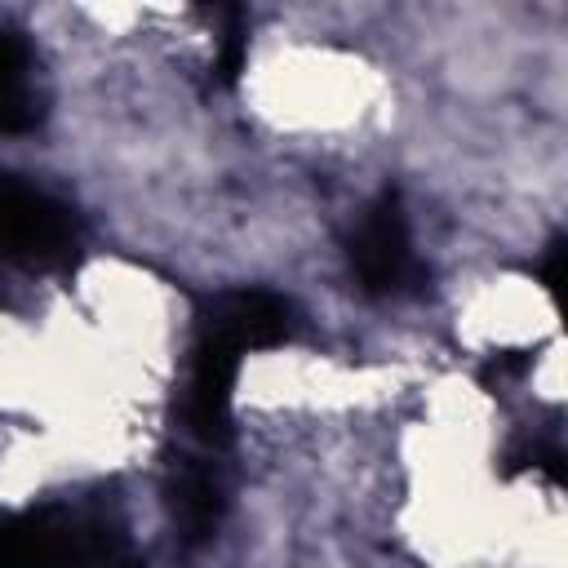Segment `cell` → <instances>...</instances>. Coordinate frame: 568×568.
<instances>
[{
	"label": "cell",
	"mask_w": 568,
	"mask_h": 568,
	"mask_svg": "<svg viewBox=\"0 0 568 568\" xmlns=\"http://www.w3.org/2000/svg\"><path fill=\"white\" fill-rule=\"evenodd\" d=\"M0 568H138V559L106 519L49 510L0 519Z\"/></svg>",
	"instance_id": "cell-1"
},
{
	"label": "cell",
	"mask_w": 568,
	"mask_h": 568,
	"mask_svg": "<svg viewBox=\"0 0 568 568\" xmlns=\"http://www.w3.org/2000/svg\"><path fill=\"white\" fill-rule=\"evenodd\" d=\"M80 253L75 213L0 169V257L27 266H67Z\"/></svg>",
	"instance_id": "cell-2"
},
{
	"label": "cell",
	"mask_w": 568,
	"mask_h": 568,
	"mask_svg": "<svg viewBox=\"0 0 568 568\" xmlns=\"http://www.w3.org/2000/svg\"><path fill=\"white\" fill-rule=\"evenodd\" d=\"M351 266L364 284V293H373V297H390V293L408 288V280L417 275L408 217H404V204L395 191H382L359 213L355 235H351Z\"/></svg>",
	"instance_id": "cell-3"
},
{
	"label": "cell",
	"mask_w": 568,
	"mask_h": 568,
	"mask_svg": "<svg viewBox=\"0 0 568 568\" xmlns=\"http://www.w3.org/2000/svg\"><path fill=\"white\" fill-rule=\"evenodd\" d=\"M244 355H248L244 346H235L226 333H217L213 324L200 320V337H195V351H191V382H186V399H182V417H186L195 439H204V444L226 439L235 377H240Z\"/></svg>",
	"instance_id": "cell-4"
},
{
	"label": "cell",
	"mask_w": 568,
	"mask_h": 568,
	"mask_svg": "<svg viewBox=\"0 0 568 568\" xmlns=\"http://www.w3.org/2000/svg\"><path fill=\"white\" fill-rule=\"evenodd\" d=\"M204 324H213L217 333H226L244 351H262V346H275L288 337V302L266 293V288L222 293L209 302Z\"/></svg>",
	"instance_id": "cell-5"
},
{
	"label": "cell",
	"mask_w": 568,
	"mask_h": 568,
	"mask_svg": "<svg viewBox=\"0 0 568 568\" xmlns=\"http://www.w3.org/2000/svg\"><path fill=\"white\" fill-rule=\"evenodd\" d=\"M44 120V93L36 80L31 44L0 27V133H31Z\"/></svg>",
	"instance_id": "cell-6"
},
{
	"label": "cell",
	"mask_w": 568,
	"mask_h": 568,
	"mask_svg": "<svg viewBox=\"0 0 568 568\" xmlns=\"http://www.w3.org/2000/svg\"><path fill=\"white\" fill-rule=\"evenodd\" d=\"M169 510H173V524L186 546L209 541L222 524V484L213 479V470H204L195 462L182 466L169 484Z\"/></svg>",
	"instance_id": "cell-7"
},
{
	"label": "cell",
	"mask_w": 568,
	"mask_h": 568,
	"mask_svg": "<svg viewBox=\"0 0 568 568\" xmlns=\"http://www.w3.org/2000/svg\"><path fill=\"white\" fill-rule=\"evenodd\" d=\"M541 271H546V288L555 293V288H559V280H564V244H559V240L550 244V253H546V266H541Z\"/></svg>",
	"instance_id": "cell-8"
}]
</instances>
